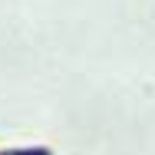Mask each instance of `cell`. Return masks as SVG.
<instances>
[{"mask_svg": "<svg viewBox=\"0 0 155 155\" xmlns=\"http://www.w3.org/2000/svg\"><path fill=\"white\" fill-rule=\"evenodd\" d=\"M0 155H53L50 149H43V145H30V149H7V152Z\"/></svg>", "mask_w": 155, "mask_h": 155, "instance_id": "1", "label": "cell"}]
</instances>
